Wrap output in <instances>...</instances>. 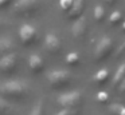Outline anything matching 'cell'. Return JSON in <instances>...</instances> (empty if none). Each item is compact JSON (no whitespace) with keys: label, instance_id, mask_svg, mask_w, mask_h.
Returning a JSON list of instances; mask_svg holds the SVG:
<instances>
[{"label":"cell","instance_id":"6da1fadb","mask_svg":"<svg viewBox=\"0 0 125 115\" xmlns=\"http://www.w3.org/2000/svg\"><path fill=\"white\" fill-rule=\"evenodd\" d=\"M28 94V86L20 80H8L0 86V96L6 100L19 102L26 99Z\"/></svg>","mask_w":125,"mask_h":115},{"label":"cell","instance_id":"7a4b0ae2","mask_svg":"<svg viewBox=\"0 0 125 115\" xmlns=\"http://www.w3.org/2000/svg\"><path fill=\"white\" fill-rule=\"evenodd\" d=\"M42 0H18L14 5V13L18 18H32L41 9Z\"/></svg>","mask_w":125,"mask_h":115},{"label":"cell","instance_id":"3957f363","mask_svg":"<svg viewBox=\"0 0 125 115\" xmlns=\"http://www.w3.org/2000/svg\"><path fill=\"white\" fill-rule=\"evenodd\" d=\"M114 50V42L110 36H102L98 40L97 45L94 50V62L95 63H101L105 62L109 56L112 55Z\"/></svg>","mask_w":125,"mask_h":115},{"label":"cell","instance_id":"277c9868","mask_svg":"<svg viewBox=\"0 0 125 115\" xmlns=\"http://www.w3.org/2000/svg\"><path fill=\"white\" fill-rule=\"evenodd\" d=\"M58 104L62 108L78 110L83 103V95L79 91H70V92H63L58 96Z\"/></svg>","mask_w":125,"mask_h":115},{"label":"cell","instance_id":"5b68a950","mask_svg":"<svg viewBox=\"0 0 125 115\" xmlns=\"http://www.w3.org/2000/svg\"><path fill=\"white\" fill-rule=\"evenodd\" d=\"M47 80H49V84L51 86V88L61 90V88H65L70 84L71 74L66 70H55L47 75Z\"/></svg>","mask_w":125,"mask_h":115},{"label":"cell","instance_id":"8992f818","mask_svg":"<svg viewBox=\"0 0 125 115\" xmlns=\"http://www.w3.org/2000/svg\"><path fill=\"white\" fill-rule=\"evenodd\" d=\"M19 39L24 47H31L38 40V31L31 24H23L19 29Z\"/></svg>","mask_w":125,"mask_h":115},{"label":"cell","instance_id":"52a82bcc","mask_svg":"<svg viewBox=\"0 0 125 115\" xmlns=\"http://www.w3.org/2000/svg\"><path fill=\"white\" fill-rule=\"evenodd\" d=\"M18 68V58L15 53H10L3 58H0V72L10 75L15 72Z\"/></svg>","mask_w":125,"mask_h":115},{"label":"cell","instance_id":"ba28073f","mask_svg":"<svg viewBox=\"0 0 125 115\" xmlns=\"http://www.w3.org/2000/svg\"><path fill=\"white\" fill-rule=\"evenodd\" d=\"M87 34V21L86 19L82 16V18L74 20V24L71 27V35L75 40H83L85 36Z\"/></svg>","mask_w":125,"mask_h":115},{"label":"cell","instance_id":"9c48e42d","mask_svg":"<svg viewBox=\"0 0 125 115\" xmlns=\"http://www.w3.org/2000/svg\"><path fill=\"white\" fill-rule=\"evenodd\" d=\"M44 47L49 51L50 53L55 55V53H59L62 50V43H61L59 37L55 36L54 34H49L44 39Z\"/></svg>","mask_w":125,"mask_h":115},{"label":"cell","instance_id":"30bf717a","mask_svg":"<svg viewBox=\"0 0 125 115\" xmlns=\"http://www.w3.org/2000/svg\"><path fill=\"white\" fill-rule=\"evenodd\" d=\"M85 7H86V0H74L73 7H71V9L67 12V19H70V20H77V19L82 18Z\"/></svg>","mask_w":125,"mask_h":115},{"label":"cell","instance_id":"8fae6325","mask_svg":"<svg viewBox=\"0 0 125 115\" xmlns=\"http://www.w3.org/2000/svg\"><path fill=\"white\" fill-rule=\"evenodd\" d=\"M14 48H15V43L12 39H10V37H7V36L0 37V58L12 53Z\"/></svg>","mask_w":125,"mask_h":115},{"label":"cell","instance_id":"7c38bea8","mask_svg":"<svg viewBox=\"0 0 125 115\" xmlns=\"http://www.w3.org/2000/svg\"><path fill=\"white\" fill-rule=\"evenodd\" d=\"M28 67H30L31 72H34V74H41L44 70V60L39 55H31L30 60H28Z\"/></svg>","mask_w":125,"mask_h":115},{"label":"cell","instance_id":"4fadbf2b","mask_svg":"<svg viewBox=\"0 0 125 115\" xmlns=\"http://www.w3.org/2000/svg\"><path fill=\"white\" fill-rule=\"evenodd\" d=\"M124 79H125V62L120 64L117 71L114 72L113 80H112V86H113V87H117Z\"/></svg>","mask_w":125,"mask_h":115},{"label":"cell","instance_id":"5bb4252c","mask_svg":"<svg viewBox=\"0 0 125 115\" xmlns=\"http://www.w3.org/2000/svg\"><path fill=\"white\" fill-rule=\"evenodd\" d=\"M93 80H94V83L98 84V86L105 84V83L109 80V71L106 68H102V70H100V71H97L95 75L93 76Z\"/></svg>","mask_w":125,"mask_h":115},{"label":"cell","instance_id":"9a60e30c","mask_svg":"<svg viewBox=\"0 0 125 115\" xmlns=\"http://www.w3.org/2000/svg\"><path fill=\"white\" fill-rule=\"evenodd\" d=\"M108 111L110 115H125V106L120 103H113L109 104Z\"/></svg>","mask_w":125,"mask_h":115},{"label":"cell","instance_id":"2e32d148","mask_svg":"<svg viewBox=\"0 0 125 115\" xmlns=\"http://www.w3.org/2000/svg\"><path fill=\"white\" fill-rule=\"evenodd\" d=\"M93 16H94L95 21H98V23L104 21V19H105V8H104L102 5H95Z\"/></svg>","mask_w":125,"mask_h":115},{"label":"cell","instance_id":"e0dca14e","mask_svg":"<svg viewBox=\"0 0 125 115\" xmlns=\"http://www.w3.org/2000/svg\"><path fill=\"white\" fill-rule=\"evenodd\" d=\"M30 115H44V102H43V99L38 100V103L32 107Z\"/></svg>","mask_w":125,"mask_h":115},{"label":"cell","instance_id":"ac0fdd59","mask_svg":"<svg viewBox=\"0 0 125 115\" xmlns=\"http://www.w3.org/2000/svg\"><path fill=\"white\" fill-rule=\"evenodd\" d=\"M66 63H67L69 66H71V67L78 66V64H79V55L77 52L67 53V56H66Z\"/></svg>","mask_w":125,"mask_h":115},{"label":"cell","instance_id":"d6986e66","mask_svg":"<svg viewBox=\"0 0 125 115\" xmlns=\"http://www.w3.org/2000/svg\"><path fill=\"white\" fill-rule=\"evenodd\" d=\"M10 112H11V104L8 103V100L0 96V115H8Z\"/></svg>","mask_w":125,"mask_h":115},{"label":"cell","instance_id":"ffe728a7","mask_svg":"<svg viewBox=\"0 0 125 115\" xmlns=\"http://www.w3.org/2000/svg\"><path fill=\"white\" fill-rule=\"evenodd\" d=\"M109 23H110L112 26H117V24L122 23V15H121V12H118V11L112 12L110 15H109Z\"/></svg>","mask_w":125,"mask_h":115},{"label":"cell","instance_id":"44dd1931","mask_svg":"<svg viewBox=\"0 0 125 115\" xmlns=\"http://www.w3.org/2000/svg\"><path fill=\"white\" fill-rule=\"evenodd\" d=\"M73 3H74V0H59V7L63 12L67 13L71 9V7H73Z\"/></svg>","mask_w":125,"mask_h":115},{"label":"cell","instance_id":"7402d4cb","mask_svg":"<svg viewBox=\"0 0 125 115\" xmlns=\"http://www.w3.org/2000/svg\"><path fill=\"white\" fill-rule=\"evenodd\" d=\"M97 102L101 104H106L109 102V95L108 92H105V91H100V92L97 94Z\"/></svg>","mask_w":125,"mask_h":115},{"label":"cell","instance_id":"603a6c76","mask_svg":"<svg viewBox=\"0 0 125 115\" xmlns=\"http://www.w3.org/2000/svg\"><path fill=\"white\" fill-rule=\"evenodd\" d=\"M55 115H78V110H70V108H62Z\"/></svg>","mask_w":125,"mask_h":115},{"label":"cell","instance_id":"cb8c5ba5","mask_svg":"<svg viewBox=\"0 0 125 115\" xmlns=\"http://www.w3.org/2000/svg\"><path fill=\"white\" fill-rule=\"evenodd\" d=\"M14 0H0V9H6L12 4Z\"/></svg>","mask_w":125,"mask_h":115},{"label":"cell","instance_id":"d4e9b609","mask_svg":"<svg viewBox=\"0 0 125 115\" xmlns=\"http://www.w3.org/2000/svg\"><path fill=\"white\" fill-rule=\"evenodd\" d=\"M117 90H118V94L120 95H125V79L117 86Z\"/></svg>","mask_w":125,"mask_h":115},{"label":"cell","instance_id":"484cf974","mask_svg":"<svg viewBox=\"0 0 125 115\" xmlns=\"http://www.w3.org/2000/svg\"><path fill=\"white\" fill-rule=\"evenodd\" d=\"M124 53H125V40L121 43V45H120V47L117 48L116 55H117V56H121V55H124Z\"/></svg>","mask_w":125,"mask_h":115},{"label":"cell","instance_id":"4316f807","mask_svg":"<svg viewBox=\"0 0 125 115\" xmlns=\"http://www.w3.org/2000/svg\"><path fill=\"white\" fill-rule=\"evenodd\" d=\"M104 1H105L108 5H113L114 3H116V0H104Z\"/></svg>","mask_w":125,"mask_h":115},{"label":"cell","instance_id":"83f0119b","mask_svg":"<svg viewBox=\"0 0 125 115\" xmlns=\"http://www.w3.org/2000/svg\"><path fill=\"white\" fill-rule=\"evenodd\" d=\"M122 29H124V31H125V20L122 21Z\"/></svg>","mask_w":125,"mask_h":115},{"label":"cell","instance_id":"f1b7e54d","mask_svg":"<svg viewBox=\"0 0 125 115\" xmlns=\"http://www.w3.org/2000/svg\"><path fill=\"white\" fill-rule=\"evenodd\" d=\"M0 28H1V20H0Z\"/></svg>","mask_w":125,"mask_h":115}]
</instances>
